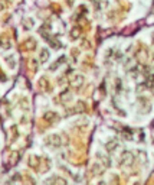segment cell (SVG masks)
Segmentation results:
<instances>
[{
  "label": "cell",
  "mask_w": 154,
  "mask_h": 185,
  "mask_svg": "<svg viewBox=\"0 0 154 185\" xmlns=\"http://www.w3.org/2000/svg\"><path fill=\"white\" fill-rule=\"evenodd\" d=\"M123 162H125V163H128V165H131L132 163V156H131V153H124L123 155Z\"/></svg>",
  "instance_id": "6da1fadb"
},
{
  "label": "cell",
  "mask_w": 154,
  "mask_h": 185,
  "mask_svg": "<svg viewBox=\"0 0 154 185\" xmlns=\"http://www.w3.org/2000/svg\"><path fill=\"white\" fill-rule=\"evenodd\" d=\"M114 147H117V143H114V142H113V143H108V146H107V149H108V151H113Z\"/></svg>",
  "instance_id": "7a4b0ae2"
},
{
  "label": "cell",
  "mask_w": 154,
  "mask_h": 185,
  "mask_svg": "<svg viewBox=\"0 0 154 185\" xmlns=\"http://www.w3.org/2000/svg\"><path fill=\"white\" fill-rule=\"evenodd\" d=\"M79 35V32H78V29H74V32H72V38H76Z\"/></svg>",
  "instance_id": "3957f363"
}]
</instances>
